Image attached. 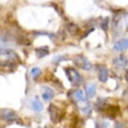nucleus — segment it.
<instances>
[{
	"label": "nucleus",
	"mask_w": 128,
	"mask_h": 128,
	"mask_svg": "<svg viewBox=\"0 0 128 128\" xmlns=\"http://www.w3.org/2000/svg\"><path fill=\"white\" fill-rule=\"evenodd\" d=\"M112 31L116 34H122L128 30V12L118 11L112 17Z\"/></svg>",
	"instance_id": "1"
},
{
	"label": "nucleus",
	"mask_w": 128,
	"mask_h": 128,
	"mask_svg": "<svg viewBox=\"0 0 128 128\" xmlns=\"http://www.w3.org/2000/svg\"><path fill=\"white\" fill-rule=\"evenodd\" d=\"M64 72H66L67 78H68L69 81L70 82L71 84H73V86H79L81 83L82 78L80 73L76 69L71 68V67H67V68L64 69Z\"/></svg>",
	"instance_id": "2"
},
{
	"label": "nucleus",
	"mask_w": 128,
	"mask_h": 128,
	"mask_svg": "<svg viewBox=\"0 0 128 128\" xmlns=\"http://www.w3.org/2000/svg\"><path fill=\"white\" fill-rule=\"evenodd\" d=\"M50 113V116L51 122L54 123H58L62 120L64 114L62 113V112L60 110V109L58 106H56L54 104H50L49 108H48Z\"/></svg>",
	"instance_id": "3"
},
{
	"label": "nucleus",
	"mask_w": 128,
	"mask_h": 128,
	"mask_svg": "<svg viewBox=\"0 0 128 128\" xmlns=\"http://www.w3.org/2000/svg\"><path fill=\"white\" fill-rule=\"evenodd\" d=\"M73 61L76 66L84 70H90L91 69V63L84 56L78 55V56L74 57Z\"/></svg>",
	"instance_id": "4"
},
{
	"label": "nucleus",
	"mask_w": 128,
	"mask_h": 128,
	"mask_svg": "<svg viewBox=\"0 0 128 128\" xmlns=\"http://www.w3.org/2000/svg\"><path fill=\"white\" fill-rule=\"evenodd\" d=\"M1 119L6 122H18L19 117L13 110L2 109L1 110Z\"/></svg>",
	"instance_id": "5"
},
{
	"label": "nucleus",
	"mask_w": 128,
	"mask_h": 128,
	"mask_svg": "<svg viewBox=\"0 0 128 128\" xmlns=\"http://www.w3.org/2000/svg\"><path fill=\"white\" fill-rule=\"evenodd\" d=\"M112 64L114 67L118 70H124L126 69V67L128 66V60L125 56H118L116 58H115L112 61Z\"/></svg>",
	"instance_id": "6"
},
{
	"label": "nucleus",
	"mask_w": 128,
	"mask_h": 128,
	"mask_svg": "<svg viewBox=\"0 0 128 128\" xmlns=\"http://www.w3.org/2000/svg\"><path fill=\"white\" fill-rule=\"evenodd\" d=\"M128 49V38H120L117 40L113 45V50L116 52L125 51Z\"/></svg>",
	"instance_id": "7"
},
{
	"label": "nucleus",
	"mask_w": 128,
	"mask_h": 128,
	"mask_svg": "<svg viewBox=\"0 0 128 128\" xmlns=\"http://www.w3.org/2000/svg\"><path fill=\"white\" fill-rule=\"evenodd\" d=\"M1 56L2 58L5 57L7 60H11V61H18L19 60L18 55L12 50L8 49H2L1 50Z\"/></svg>",
	"instance_id": "8"
},
{
	"label": "nucleus",
	"mask_w": 128,
	"mask_h": 128,
	"mask_svg": "<svg viewBox=\"0 0 128 128\" xmlns=\"http://www.w3.org/2000/svg\"><path fill=\"white\" fill-rule=\"evenodd\" d=\"M104 110L106 113V116L110 119H115L116 116H117L120 113V107L116 106H107L104 109Z\"/></svg>",
	"instance_id": "9"
},
{
	"label": "nucleus",
	"mask_w": 128,
	"mask_h": 128,
	"mask_svg": "<svg viewBox=\"0 0 128 128\" xmlns=\"http://www.w3.org/2000/svg\"><path fill=\"white\" fill-rule=\"evenodd\" d=\"M42 98L44 101H50L52 100L54 96V91L52 90V88L49 87L47 86H42Z\"/></svg>",
	"instance_id": "10"
},
{
	"label": "nucleus",
	"mask_w": 128,
	"mask_h": 128,
	"mask_svg": "<svg viewBox=\"0 0 128 128\" xmlns=\"http://www.w3.org/2000/svg\"><path fill=\"white\" fill-rule=\"evenodd\" d=\"M98 69H99V76H98L99 80L102 82V83H106L108 80V77H109L108 69L104 66H100L98 67Z\"/></svg>",
	"instance_id": "11"
},
{
	"label": "nucleus",
	"mask_w": 128,
	"mask_h": 128,
	"mask_svg": "<svg viewBox=\"0 0 128 128\" xmlns=\"http://www.w3.org/2000/svg\"><path fill=\"white\" fill-rule=\"evenodd\" d=\"M86 95L87 98H92L96 94V84L94 83H88L84 86Z\"/></svg>",
	"instance_id": "12"
},
{
	"label": "nucleus",
	"mask_w": 128,
	"mask_h": 128,
	"mask_svg": "<svg viewBox=\"0 0 128 128\" xmlns=\"http://www.w3.org/2000/svg\"><path fill=\"white\" fill-rule=\"evenodd\" d=\"M31 107L32 109L34 110L35 112H41L44 109V106H43V104L41 103V101L38 100V99L36 97L35 99L31 101Z\"/></svg>",
	"instance_id": "13"
},
{
	"label": "nucleus",
	"mask_w": 128,
	"mask_h": 128,
	"mask_svg": "<svg viewBox=\"0 0 128 128\" xmlns=\"http://www.w3.org/2000/svg\"><path fill=\"white\" fill-rule=\"evenodd\" d=\"M72 97L76 102H80V101H83L84 100L83 91L81 90H76V91H74L72 94Z\"/></svg>",
	"instance_id": "14"
},
{
	"label": "nucleus",
	"mask_w": 128,
	"mask_h": 128,
	"mask_svg": "<svg viewBox=\"0 0 128 128\" xmlns=\"http://www.w3.org/2000/svg\"><path fill=\"white\" fill-rule=\"evenodd\" d=\"M36 52V55L38 58H43L44 57L45 55H47L49 54V48L48 47H41V48H38V49L35 50Z\"/></svg>",
	"instance_id": "15"
},
{
	"label": "nucleus",
	"mask_w": 128,
	"mask_h": 128,
	"mask_svg": "<svg viewBox=\"0 0 128 128\" xmlns=\"http://www.w3.org/2000/svg\"><path fill=\"white\" fill-rule=\"evenodd\" d=\"M67 30H68V31L71 35H76L79 32L80 28H78V26L74 24L70 23L67 25Z\"/></svg>",
	"instance_id": "16"
},
{
	"label": "nucleus",
	"mask_w": 128,
	"mask_h": 128,
	"mask_svg": "<svg viewBox=\"0 0 128 128\" xmlns=\"http://www.w3.org/2000/svg\"><path fill=\"white\" fill-rule=\"evenodd\" d=\"M108 122H96L95 123V128H107Z\"/></svg>",
	"instance_id": "17"
},
{
	"label": "nucleus",
	"mask_w": 128,
	"mask_h": 128,
	"mask_svg": "<svg viewBox=\"0 0 128 128\" xmlns=\"http://www.w3.org/2000/svg\"><path fill=\"white\" fill-rule=\"evenodd\" d=\"M30 74L34 78H36V77L40 74V69L38 68V67H34V68H33L32 70H31Z\"/></svg>",
	"instance_id": "18"
},
{
	"label": "nucleus",
	"mask_w": 128,
	"mask_h": 128,
	"mask_svg": "<svg viewBox=\"0 0 128 128\" xmlns=\"http://www.w3.org/2000/svg\"><path fill=\"white\" fill-rule=\"evenodd\" d=\"M114 128H126L124 123L120 122H116L114 126Z\"/></svg>",
	"instance_id": "19"
},
{
	"label": "nucleus",
	"mask_w": 128,
	"mask_h": 128,
	"mask_svg": "<svg viewBox=\"0 0 128 128\" xmlns=\"http://www.w3.org/2000/svg\"><path fill=\"white\" fill-rule=\"evenodd\" d=\"M125 79H126V80L128 82V71H126V73L125 74Z\"/></svg>",
	"instance_id": "20"
},
{
	"label": "nucleus",
	"mask_w": 128,
	"mask_h": 128,
	"mask_svg": "<svg viewBox=\"0 0 128 128\" xmlns=\"http://www.w3.org/2000/svg\"><path fill=\"white\" fill-rule=\"evenodd\" d=\"M127 93H128V90H127Z\"/></svg>",
	"instance_id": "21"
}]
</instances>
